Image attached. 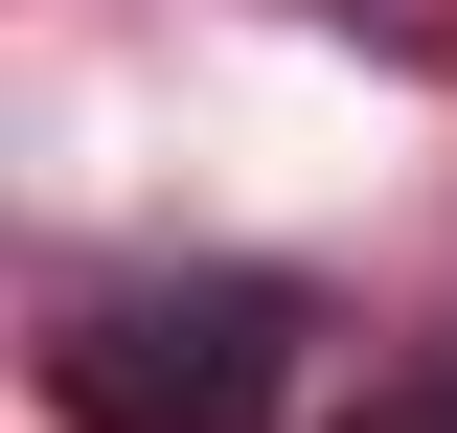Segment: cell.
<instances>
[{"label": "cell", "mask_w": 457, "mask_h": 433, "mask_svg": "<svg viewBox=\"0 0 457 433\" xmlns=\"http://www.w3.org/2000/svg\"><path fill=\"white\" fill-rule=\"evenodd\" d=\"M343 433H457V365H435V388H366Z\"/></svg>", "instance_id": "cell-2"}, {"label": "cell", "mask_w": 457, "mask_h": 433, "mask_svg": "<svg viewBox=\"0 0 457 433\" xmlns=\"http://www.w3.org/2000/svg\"><path fill=\"white\" fill-rule=\"evenodd\" d=\"M275 388H297V274H114L46 320L69 433H252Z\"/></svg>", "instance_id": "cell-1"}]
</instances>
